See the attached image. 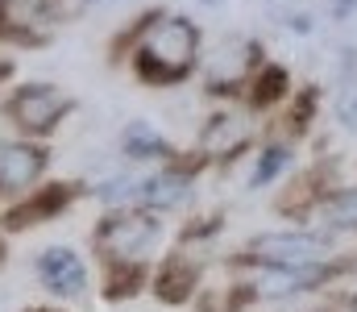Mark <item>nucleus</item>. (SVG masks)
<instances>
[{"instance_id": "nucleus-6", "label": "nucleus", "mask_w": 357, "mask_h": 312, "mask_svg": "<svg viewBox=\"0 0 357 312\" xmlns=\"http://www.w3.org/2000/svg\"><path fill=\"white\" fill-rule=\"evenodd\" d=\"M324 258V237L316 233H262L250 242V250L237 262H258V267H316Z\"/></svg>"}, {"instance_id": "nucleus-10", "label": "nucleus", "mask_w": 357, "mask_h": 312, "mask_svg": "<svg viewBox=\"0 0 357 312\" xmlns=\"http://www.w3.org/2000/svg\"><path fill=\"white\" fill-rule=\"evenodd\" d=\"M150 288H154V296H158L162 304H187V300L195 296V288H199V267H195L191 258L171 254V258L158 267V275L150 279Z\"/></svg>"}, {"instance_id": "nucleus-19", "label": "nucleus", "mask_w": 357, "mask_h": 312, "mask_svg": "<svg viewBox=\"0 0 357 312\" xmlns=\"http://www.w3.org/2000/svg\"><path fill=\"white\" fill-rule=\"evenodd\" d=\"M0 262H4V242H0Z\"/></svg>"}, {"instance_id": "nucleus-2", "label": "nucleus", "mask_w": 357, "mask_h": 312, "mask_svg": "<svg viewBox=\"0 0 357 312\" xmlns=\"http://www.w3.org/2000/svg\"><path fill=\"white\" fill-rule=\"evenodd\" d=\"M158 237H162V225L146 208H116L96 225V250L108 262H146Z\"/></svg>"}, {"instance_id": "nucleus-1", "label": "nucleus", "mask_w": 357, "mask_h": 312, "mask_svg": "<svg viewBox=\"0 0 357 312\" xmlns=\"http://www.w3.org/2000/svg\"><path fill=\"white\" fill-rule=\"evenodd\" d=\"M199 63V29L187 17H158L133 50V71L150 88H175Z\"/></svg>"}, {"instance_id": "nucleus-12", "label": "nucleus", "mask_w": 357, "mask_h": 312, "mask_svg": "<svg viewBox=\"0 0 357 312\" xmlns=\"http://www.w3.org/2000/svg\"><path fill=\"white\" fill-rule=\"evenodd\" d=\"M287 67H262L254 80H245V104L250 108H258V112H266V108H274V104L287 96Z\"/></svg>"}, {"instance_id": "nucleus-17", "label": "nucleus", "mask_w": 357, "mask_h": 312, "mask_svg": "<svg viewBox=\"0 0 357 312\" xmlns=\"http://www.w3.org/2000/svg\"><path fill=\"white\" fill-rule=\"evenodd\" d=\"M13 71H17V67H13V59H0V84H4V80H13Z\"/></svg>"}, {"instance_id": "nucleus-18", "label": "nucleus", "mask_w": 357, "mask_h": 312, "mask_svg": "<svg viewBox=\"0 0 357 312\" xmlns=\"http://www.w3.org/2000/svg\"><path fill=\"white\" fill-rule=\"evenodd\" d=\"M25 312H59V309H25Z\"/></svg>"}, {"instance_id": "nucleus-9", "label": "nucleus", "mask_w": 357, "mask_h": 312, "mask_svg": "<svg viewBox=\"0 0 357 312\" xmlns=\"http://www.w3.org/2000/svg\"><path fill=\"white\" fill-rule=\"evenodd\" d=\"M38 279L46 292L54 296H79L84 283H88V271H84V258L67 246H50L38 254Z\"/></svg>"}, {"instance_id": "nucleus-8", "label": "nucleus", "mask_w": 357, "mask_h": 312, "mask_svg": "<svg viewBox=\"0 0 357 312\" xmlns=\"http://www.w3.org/2000/svg\"><path fill=\"white\" fill-rule=\"evenodd\" d=\"M50 167V150L33 142H0V196H13L17 188H29Z\"/></svg>"}, {"instance_id": "nucleus-14", "label": "nucleus", "mask_w": 357, "mask_h": 312, "mask_svg": "<svg viewBox=\"0 0 357 312\" xmlns=\"http://www.w3.org/2000/svg\"><path fill=\"white\" fill-rule=\"evenodd\" d=\"M121 146H125V154H129V158H175L171 142H167L154 125H146V121L129 125V129H125V138H121Z\"/></svg>"}, {"instance_id": "nucleus-16", "label": "nucleus", "mask_w": 357, "mask_h": 312, "mask_svg": "<svg viewBox=\"0 0 357 312\" xmlns=\"http://www.w3.org/2000/svg\"><path fill=\"white\" fill-rule=\"evenodd\" d=\"M287 158H291V146H282V142H278V146H266V150H262V163H258V171H254V184H258V188L270 184V179L287 167Z\"/></svg>"}, {"instance_id": "nucleus-5", "label": "nucleus", "mask_w": 357, "mask_h": 312, "mask_svg": "<svg viewBox=\"0 0 357 312\" xmlns=\"http://www.w3.org/2000/svg\"><path fill=\"white\" fill-rule=\"evenodd\" d=\"M75 200H79V184H71V179H46L33 196H25V200H17L8 212H0V229L25 233V229H33V225L59 221Z\"/></svg>"}, {"instance_id": "nucleus-11", "label": "nucleus", "mask_w": 357, "mask_h": 312, "mask_svg": "<svg viewBox=\"0 0 357 312\" xmlns=\"http://www.w3.org/2000/svg\"><path fill=\"white\" fill-rule=\"evenodd\" d=\"M150 283V267L146 262H108L104 271V300H133L142 296Z\"/></svg>"}, {"instance_id": "nucleus-4", "label": "nucleus", "mask_w": 357, "mask_h": 312, "mask_svg": "<svg viewBox=\"0 0 357 312\" xmlns=\"http://www.w3.org/2000/svg\"><path fill=\"white\" fill-rule=\"evenodd\" d=\"M63 17H67V8L59 0H0V42L38 50L54 38Z\"/></svg>"}, {"instance_id": "nucleus-15", "label": "nucleus", "mask_w": 357, "mask_h": 312, "mask_svg": "<svg viewBox=\"0 0 357 312\" xmlns=\"http://www.w3.org/2000/svg\"><path fill=\"white\" fill-rule=\"evenodd\" d=\"M316 221L324 229H341V233H357V188L333 192L324 205L316 208Z\"/></svg>"}, {"instance_id": "nucleus-7", "label": "nucleus", "mask_w": 357, "mask_h": 312, "mask_svg": "<svg viewBox=\"0 0 357 312\" xmlns=\"http://www.w3.org/2000/svg\"><path fill=\"white\" fill-rule=\"evenodd\" d=\"M333 179H337V158H324V163H316V167L299 171V175H295V179H287V184H282V192L274 196V212H278V216H291V221L312 216L316 208L337 192V188H333Z\"/></svg>"}, {"instance_id": "nucleus-13", "label": "nucleus", "mask_w": 357, "mask_h": 312, "mask_svg": "<svg viewBox=\"0 0 357 312\" xmlns=\"http://www.w3.org/2000/svg\"><path fill=\"white\" fill-rule=\"evenodd\" d=\"M312 117H316V88H303V92L291 101V108L274 121V138H278L282 146L295 142V138H303L307 125H312Z\"/></svg>"}, {"instance_id": "nucleus-3", "label": "nucleus", "mask_w": 357, "mask_h": 312, "mask_svg": "<svg viewBox=\"0 0 357 312\" xmlns=\"http://www.w3.org/2000/svg\"><path fill=\"white\" fill-rule=\"evenodd\" d=\"M0 108H4V117H8L21 133L46 138V133H54V129L75 112V96L63 92L59 84H21Z\"/></svg>"}]
</instances>
